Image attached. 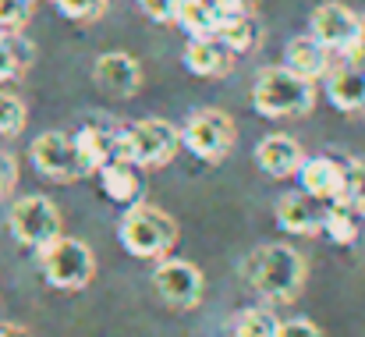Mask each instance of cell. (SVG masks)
Here are the masks:
<instances>
[{
    "label": "cell",
    "mask_w": 365,
    "mask_h": 337,
    "mask_svg": "<svg viewBox=\"0 0 365 337\" xmlns=\"http://www.w3.org/2000/svg\"><path fill=\"white\" fill-rule=\"evenodd\" d=\"M39 263H43V277L61 288V291H78L93 281L96 273V259H93V248L78 238H57L50 241L46 248H39Z\"/></svg>",
    "instance_id": "5"
},
{
    "label": "cell",
    "mask_w": 365,
    "mask_h": 337,
    "mask_svg": "<svg viewBox=\"0 0 365 337\" xmlns=\"http://www.w3.org/2000/svg\"><path fill=\"white\" fill-rule=\"evenodd\" d=\"M255 164L269 174V178H291L298 174V167L305 164V153L302 146L291 139V135H266L259 146H255Z\"/></svg>",
    "instance_id": "15"
},
{
    "label": "cell",
    "mask_w": 365,
    "mask_h": 337,
    "mask_svg": "<svg viewBox=\"0 0 365 337\" xmlns=\"http://www.w3.org/2000/svg\"><path fill=\"white\" fill-rule=\"evenodd\" d=\"M14 178H18V167H14V156L11 153H4L0 149V196L14 185Z\"/></svg>",
    "instance_id": "32"
},
{
    "label": "cell",
    "mask_w": 365,
    "mask_h": 337,
    "mask_svg": "<svg viewBox=\"0 0 365 337\" xmlns=\"http://www.w3.org/2000/svg\"><path fill=\"white\" fill-rule=\"evenodd\" d=\"M138 7H142L153 21H174L178 0H138Z\"/></svg>",
    "instance_id": "29"
},
{
    "label": "cell",
    "mask_w": 365,
    "mask_h": 337,
    "mask_svg": "<svg viewBox=\"0 0 365 337\" xmlns=\"http://www.w3.org/2000/svg\"><path fill=\"white\" fill-rule=\"evenodd\" d=\"M213 39H220L231 54H248V50H255V43H259V21H255V14H245V18H220Z\"/></svg>",
    "instance_id": "21"
},
{
    "label": "cell",
    "mask_w": 365,
    "mask_h": 337,
    "mask_svg": "<svg viewBox=\"0 0 365 337\" xmlns=\"http://www.w3.org/2000/svg\"><path fill=\"white\" fill-rule=\"evenodd\" d=\"M323 231L330 234L334 245H355L359 241V221L351 206H327V221Z\"/></svg>",
    "instance_id": "22"
},
{
    "label": "cell",
    "mask_w": 365,
    "mask_h": 337,
    "mask_svg": "<svg viewBox=\"0 0 365 337\" xmlns=\"http://www.w3.org/2000/svg\"><path fill=\"white\" fill-rule=\"evenodd\" d=\"M302 192L323 206H348V167L334 156H309L298 167Z\"/></svg>",
    "instance_id": "12"
},
{
    "label": "cell",
    "mask_w": 365,
    "mask_h": 337,
    "mask_svg": "<svg viewBox=\"0 0 365 337\" xmlns=\"http://www.w3.org/2000/svg\"><path fill=\"white\" fill-rule=\"evenodd\" d=\"M327 96L337 111L344 114H365V54L351 50L330 61L327 71Z\"/></svg>",
    "instance_id": "10"
},
{
    "label": "cell",
    "mask_w": 365,
    "mask_h": 337,
    "mask_svg": "<svg viewBox=\"0 0 365 337\" xmlns=\"http://www.w3.org/2000/svg\"><path fill=\"white\" fill-rule=\"evenodd\" d=\"M248 284L269 302H291L305 284V259L291 245H262L245 263Z\"/></svg>",
    "instance_id": "1"
},
{
    "label": "cell",
    "mask_w": 365,
    "mask_h": 337,
    "mask_svg": "<svg viewBox=\"0 0 365 337\" xmlns=\"http://www.w3.org/2000/svg\"><path fill=\"white\" fill-rule=\"evenodd\" d=\"M71 139H75V146H78V153H82V160H86V167H89L93 174H96L103 164L114 160V139H118V131L100 128V124H86V128H78Z\"/></svg>",
    "instance_id": "20"
},
{
    "label": "cell",
    "mask_w": 365,
    "mask_h": 337,
    "mask_svg": "<svg viewBox=\"0 0 365 337\" xmlns=\"http://www.w3.org/2000/svg\"><path fill=\"white\" fill-rule=\"evenodd\" d=\"M29 156L36 164V171L43 178H53V181H78L86 174H93L75 146L71 135L64 131H43L32 146H29Z\"/></svg>",
    "instance_id": "9"
},
{
    "label": "cell",
    "mask_w": 365,
    "mask_h": 337,
    "mask_svg": "<svg viewBox=\"0 0 365 337\" xmlns=\"http://www.w3.org/2000/svg\"><path fill=\"white\" fill-rule=\"evenodd\" d=\"M174 21L192 36V39H213L220 25V11L213 0H178Z\"/></svg>",
    "instance_id": "19"
},
{
    "label": "cell",
    "mask_w": 365,
    "mask_h": 337,
    "mask_svg": "<svg viewBox=\"0 0 365 337\" xmlns=\"http://www.w3.org/2000/svg\"><path fill=\"white\" fill-rule=\"evenodd\" d=\"M309 29H312L309 36H312L319 46H327L334 57L351 54V50H359V43H362V18H359L348 4H334V0L319 4V7L312 11Z\"/></svg>",
    "instance_id": "8"
},
{
    "label": "cell",
    "mask_w": 365,
    "mask_h": 337,
    "mask_svg": "<svg viewBox=\"0 0 365 337\" xmlns=\"http://www.w3.org/2000/svg\"><path fill=\"white\" fill-rule=\"evenodd\" d=\"M231 61L235 54L220 43V39H192L185 46V68L199 79H217V75H227L231 71Z\"/></svg>",
    "instance_id": "17"
},
{
    "label": "cell",
    "mask_w": 365,
    "mask_h": 337,
    "mask_svg": "<svg viewBox=\"0 0 365 337\" xmlns=\"http://www.w3.org/2000/svg\"><path fill=\"white\" fill-rule=\"evenodd\" d=\"M153 284H156L160 298L174 309H195L206 291L202 270L188 259H163L153 273Z\"/></svg>",
    "instance_id": "11"
},
{
    "label": "cell",
    "mask_w": 365,
    "mask_h": 337,
    "mask_svg": "<svg viewBox=\"0 0 365 337\" xmlns=\"http://www.w3.org/2000/svg\"><path fill=\"white\" fill-rule=\"evenodd\" d=\"M53 4L71 21H96L107 11V0H53Z\"/></svg>",
    "instance_id": "26"
},
{
    "label": "cell",
    "mask_w": 365,
    "mask_h": 337,
    "mask_svg": "<svg viewBox=\"0 0 365 337\" xmlns=\"http://www.w3.org/2000/svg\"><path fill=\"white\" fill-rule=\"evenodd\" d=\"M351 210H355V213H362V217H365V203H355Z\"/></svg>",
    "instance_id": "34"
},
{
    "label": "cell",
    "mask_w": 365,
    "mask_h": 337,
    "mask_svg": "<svg viewBox=\"0 0 365 337\" xmlns=\"http://www.w3.org/2000/svg\"><path fill=\"white\" fill-rule=\"evenodd\" d=\"M178 146H181V131L170 121L145 117V121H135L128 128H118L114 160H128L135 167H163L174 160Z\"/></svg>",
    "instance_id": "2"
},
{
    "label": "cell",
    "mask_w": 365,
    "mask_h": 337,
    "mask_svg": "<svg viewBox=\"0 0 365 337\" xmlns=\"http://www.w3.org/2000/svg\"><path fill=\"white\" fill-rule=\"evenodd\" d=\"M32 0H0V29H21L29 21Z\"/></svg>",
    "instance_id": "28"
},
{
    "label": "cell",
    "mask_w": 365,
    "mask_h": 337,
    "mask_svg": "<svg viewBox=\"0 0 365 337\" xmlns=\"http://www.w3.org/2000/svg\"><path fill=\"white\" fill-rule=\"evenodd\" d=\"M21 124H25V104L14 93L0 89V135H18Z\"/></svg>",
    "instance_id": "25"
},
{
    "label": "cell",
    "mask_w": 365,
    "mask_h": 337,
    "mask_svg": "<svg viewBox=\"0 0 365 337\" xmlns=\"http://www.w3.org/2000/svg\"><path fill=\"white\" fill-rule=\"evenodd\" d=\"M235 337H280V320L269 309H245L235 320Z\"/></svg>",
    "instance_id": "23"
},
{
    "label": "cell",
    "mask_w": 365,
    "mask_h": 337,
    "mask_svg": "<svg viewBox=\"0 0 365 337\" xmlns=\"http://www.w3.org/2000/svg\"><path fill=\"white\" fill-rule=\"evenodd\" d=\"M93 79H96V86H100L107 96L128 100V96H135V89H138V82H142V71H138V61H135V57L114 50V54H103V57L96 61Z\"/></svg>",
    "instance_id": "13"
},
{
    "label": "cell",
    "mask_w": 365,
    "mask_h": 337,
    "mask_svg": "<svg viewBox=\"0 0 365 337\" xmlns=\"http://www.w3.org/2000/svg\"><path fill=\"white\" fill-rule=\"evenodd\" d=\"M316 104V82L298 79L294 71L280 68H262L252 86V107L262 117H302Z\"/></svg>",
    "instance_id": "3"
},
{
    "label": "cell",
    "mask_w": 365,
    "mask_h": 337,
    "mask_svg": "<svg viewBox=\"0 0 365 337\" xmlns=\"http://www.w3.org/2000/svg\"><path fill=\"white\" fill-rule=\"evenodd\" d=\"M11 234L29 248H46L61 238V213L46 196H21L7 213Z\"/></svg>",
    "instance_id": "7"
},
{
    "label": "cell",
    "mask_w": 365,
    "mask_h": 337,
    "mask_svg": "<svg viewBox=\"0 0 365 337\" xmlns=\"http://www.w3.org/2000/svg\"><path fill=\"white\" fill-rule=\"evenodd\" d=\"M220 18H245V14H255L259 0H213Z\"/></svg>",
    "instance_id": "31"
},
{
    "label": "cell",
    "mask_w": 365,
    "mask_h": 337,
    "mask_svg": "<svg viewBox=\"0 0 365 337\" xmlns=\"http://www.w3.org/2000/svg\"><path fill=\"white\" fill-rule=\"evenodd\" d=\"M348 206L365 203V156L359 160H348Z\"/></svg>",
    "instance_id": "27"
},
{
    "label": "cell",
    "mask_w": 365,
    "mask_h": 337,
    "mask_svg": "<svg viewBox=\"0 0 365 337\" xmlns=\"http://www.w3.org/2000/svg\"><path fill=\"white\" fill-rule=\"evenodd\" d=\"M29 57H32V50H29L18 36L0 32V82L14 79V75H18V71L29 64Z\"/></svg>",
    "instance_id": "24"
},
{
    "label": "cell",
    "mask_w": 365,
    "mask_h": 337,
    "mask_svg": "<svg viewBox=\"0 0 365 337\" xmlns=\"http://www.w3.org/2000/svg\"><path fill=\"white\" fill-rule=\"evenodd\" d=\"M277 221L287 234H319L327 221V206L305 192H287L277 203Z\"/></svg>",
    "instance_id": "14"
},
{
    "label": "cell",
    "mask_w": 365,
    "mask_h": 337,
    "mask_svg": "<svg viewBox=\"0 0 365 337\" xmlns=\"http://www.w3.org/2000/svg\"><path fill=\"white\" fill-rule=\"evenodd\" d=\"M0 337H25V331H18L11 323H0Z\"/></svg>",
    "instance_id": "33"
},
{
    "label": "cell",
    "mask_w": 365,
    "mask_h": 337,
    "mask_svg": "<svg viewBox=\"0 0 365 337\" xmlns=\"http://www.w3.org/2000/svg\"><path fill=\"white\" fill-rule=\"evenodd\" d=\"M118 238H121L124 252H131L138 259H160L174 248L178 224L163 210H156L149 203H135L124 210L121 224H118Z\"/></svg>",
    "instance_id": "4"
},
{
    "label": "cell",
    "mask_w": 365,
    "mask_h": 337,
    "mask_svg": "<svg viewBox=\"0 0 365 337\" xmlns=\"http://www.w3.org/2000/svg\"><path fill=\"white\" fill-rule=\"evenodd\" d=\"M96 174H100L103 192H107L114 203H121V206H135V203H138V196H142V178H138V167H135V164L110 160V164H103Z\"/></svg>",
    "instance_id": "18"
},
{
    "label": "cell",
    "mask_w": 365,
    "mask_h": 337,
    "mask_svg": "<svg viewBox=\"0 0 365 337\" xmlns=\"http://www.w3.org/2000/svg\"><path fill=\"white\" fill-rule=\"evenodd\" d=\"M235 139H238L235 121L224 111H213V107L195 111L181 128V142L188 146V153L206 160V164H220L235 149Z\"/></svg>",
    "instance_id": "6"
},
{
    "label": "cell",
    "mask_w": 365,
    "mask_h": 337,
    "mask_svg": "<svg viewBox=\"0 0 365 337\" xmlns=\"http://www.w3.org/2000/svg\"><path fill=\"white\" fill-rule=\"evenodd\" d=\"M330 61H334V54H330L327 46H319L312 36H294V39L287 43V50H284V68L294 71V75L305 79V82L327 79Z\"/></svg>",
    "instance_id": "16"
},
{
    "label": "cell",
    "mask_w": 365,
    "mask_h": 337,
    "mask_svg": "<svg viewBox=\"0 0 365 337\" xmlns=\"http://www.w3.org/2000/svg\"><path fill=\"white\" fill-rule=\"evenodd\" d=\"M280 337H323V331H319L312 320L294 316V320H284V323H280Z\"/></svg>",
    "instance_id": "30"
}]
</instances>
